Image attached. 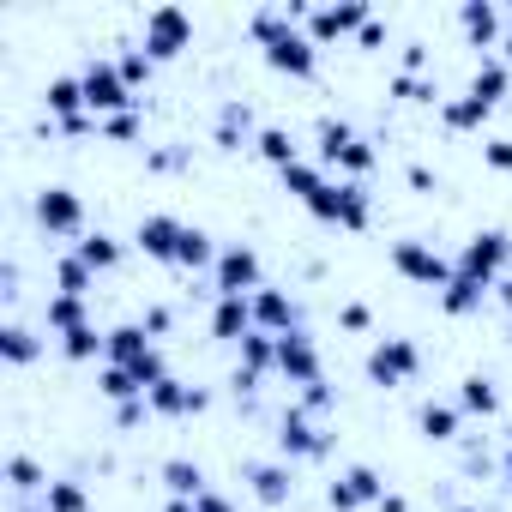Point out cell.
Wrapping results in <instances>:
<instances>
[{"label": "cell", "instance_id": "obj_1", "mask_svg": "<svg viewBox=\"0 0 512 512\" xmlns=\"http://www.w3.org/2000/svg\"><path fill=\"white\" fill-rule=\"evenodd\" d=\"M314 145H320V163H326V169H338V181H362V175L380 163V157H374V145H368L350 121H338V115H320Z\"/></svg>", "mask_w": 512, "mask_h": 512}, {"label": "cell", "instance_id": "obj_2", "mask_svg": "<svg viewBox=\"0 0 512 512\" xmlns=\"http://www.w3.org/2000/svg\"><path fill=\"white\" fill-rule=\"evenodd\" d=\"M458 278H470V284H482V290H494L506 272H512V235L506 229H476L464 247H458Z\"/></svg>", "mask_w": 512, "mask_h": 512}, {"label": "cell", "instance_id": "obj_3", "mask_svg": "<svg viewBox=\"0 0 512 512\" xmlns=\"http://www.w3.org/2000/svg\"><path fill=\"white\" fill-rule=\"evenodd\" d=\"M79 85H85V109L97 115V121H109V115H127V109H139V91L121 79V67L115 61H91L85 73H79Z\"/></svg>", "mask_w": 512, "mask_h": 512}, {"label": "cell", "instance_id": "obj_4", "mask_svg": "<svg viewBox=\"0 0 512 512\" xmlns=\"http://www.w3.org/2000/svg\"><path fill=\"white\" fill-rule=\"evenodd\" d=\"M308 211H314L320 223H332V229H368L374 199H368L362 181H326V187L308 199Z\"/></svg>", "mask_w": 512, "mask_h": 512}, {"label": "cell", "instance_id": "obj_5", "mask_svg": "<svg viewBox=\"0 0 512 512\" xmlns=\"http://www.w3.org/2000/svg\"><path fill=\"white\" fill-rule=\"evenodd\" d=\"M392 272H398V278H410V284H422V290H446V284L458 278V266L446 260V253H440V247H428V241H416V235L392 241Z\"/></svg>", "mask_w": 512, "mask_h": 512}, {"label": "cell", "instance_id": "obj_6", "mask_svg": "<svg viewBox=\"0 0 512 512\" xmlns=\"http://www.w3.org/2000/svg\"><path fill=\"white\" fill-rule=\"evenodd\" d=\"M211 290H217V296H253V290H266L260 253H253L247 241H229V247L217 253V266H211Z\"/></svg>", "mask_w": 512, "mask_h": 512}, {"label": "cell", "instance_id": "obj_7", "mask_svg": "<svg viewBox=\"0 0 512 512\" xmlns=\"http://www.w3.org/2000/svg\"><path fill=\"white\" fill-rule=\"evenodd\" d=\"M362 368H368L374 386H410L422 374V350H416V338H380Z\"/></svg>", "mask_w": 512, "mask_h": 512}, {"label": "cell", "instance_id": "obj_8", "mask_svg": "<svg viewBox=\"0 0 512 512\" xmlns=\"http://www.w3.org/2000/svg\"><path fill=\"white\" fill-rule=\"evenodd\" d=\"M278 452L296 464V458H326L332 452V434H326V422L320 416H308L302 404H290L284 416H278Z\"/></svg>", "mask_w": 512, "mask_h": 512}, {"label": "cell", "instance_id": "obj_9", "mask_svg": "<svg viewBox=\"0 0 512 512\" xmlns=\"http://www.w3.org/2000/svg\"><path fill=\"white\" fill-rule=\"evenodd\" d=\"M386 500V476L374 464H350L326 482V506L332 512H362V506H380Z\"/></svg>", "mask_w": 512, "mask_h": 512}, {"label": "cell", "instance_id": "obj_10", "mask_svg": "<svg viewBox=\"0 0 512 512\" xmlns=\"http://www.w3.org/2000/svg\"><path fill=\"white\" fill-rule=\"evenodd\" d=\"M37 223L49 229V235H73V241H85L91 229H85V199L73 193V187H61V181H49L43 193H37Z\"/></svg>", "mask_w": 512, "mask_h": 512}, {"label": "cell", "instance_id": "obj_11", "mask_svg": "<svg viewBox=\"0 0 512 512\" xmlns=\"http://www.w3.org/2000/svg\"><path fill=\"white\" fill-rule=\"evenodd\" d=\"M181 49H193V19L181 7H151L145 13V55L151 61H175Z\"/></svg>", "mask_w": 512, "mask_h": 512}, {"label": "cell", "instance_id": "obj_12", "mask_svg": "<svg viewBox=\"0 0 512 512\" xmlns=\"http://www.w3.org/2000/svg\"><path fill=\"white\" fill-rule=\"evenodd\" d=\"M368 19H374V13H368V0H338V7H314L302 31H308V43H314V49H326V43L356 37Z\"/></svg>", "mask_w": 512, "mask_h": 512}, {"label": "cell", "instance_id": "obj_13", "mask_svg": "<svg viewBox=\"0 0 512 512\" xmlns=\"http://www.w3.org/2000/svg\"><path fill=\"white\" fill-rule=\"evenodd\" d=\"M266 67H272V73H290V79H314L320 49L308 43V31H302V25H290V31H278V37L266 43Z\"/></svg>", "mask_w": 512, "mask_h": 512}, {"label": "cell", "instance_id": "obj_14", "mask_svg": "<svg viewBox=\"0 0 512 512\" xmlns=\"http://www.w3.org/2000/svg\"><path fill=\"white\" fill-rule=\"evenodd\" d=\"M278 374H284L290 386H320V380H326V374H320V344L308 338V326H296V332L278 338Z\"/></svg>", "mask_w": 512, "mask_h": 512}, {"label": "cell", "instance_id": "obj_15", "mask_svg": "<svg viewBox=\"0 0 512 512\" xmlns=\"http://www.w3.org/2000/svg\"><path fill=\"white\" fill-rule=\"evenodd\" d=\"M181 217H169V211H151V217H139V229H133V241H139V253L145 260H157V266H175V253H181Z\"/></svg>", "mask_w": 512, "mask_h": 512}, {"label": "cell", "instance_id": "obj_16", "mask_svg": "<svg viewBox=\"0 0 512 512\" xmlns=\"http://www.w3.org/2000/svg\"><path fill=\"white\" fill-rule=\"evenodd\" d=\"M247 302H253V332L284 338V332H296V326H302V302H296L290 290H253Z\"/></svg>", "mask_w": 512, "mask_h": 512}, {"label": "cell", "instance_id": "obj_17", "mask_svg": "<svg viewBox=\"0 0 512 512\" xmlns=\"http://www.w3.org/2000/svg\"><path fill=\"white\" fill-rule=\"evenodd\" d=\"M241 482L253 488V500H260V506H290V500H296V470H290V458L247 464V470H241Z\"/></svg>", "mask_w": 512, "mask_h": 512}, {"label": "cell", "instance_id": "obj_18", "mask_svg": "<svg viewBox=\"0 0 512 512\" xmlns=\"http://www.w3.org/2000/svg\"><path fill=\"white\" fill-rule=\"evenodd\" d=\"M157 350V338L139 326V320H127V326H109V344H103V362H115V368H139L145 356Z\"/></svg>", "mask_w": 512, "mask_h": 512}, {"label": "cell", "instance_id": "obj_19", "mask_svg": "<svg viewBox=\"0 0 512 512\" xmlns=\"http://www.w3.org/2000/svg\"><path fill=\"white\" fill-rule=\"evenodd\" d=\"M145 404H151V416H199V410H205V392L169 374V380H157V386L145 392Z\"/></svg>", "mask_w": 512, "mask_h": 512}, {"label": "cell", "instance_id": "obj_20", "mask_svg": "<svg viewBox=\"0 0 512 512\" xmlns=\"http://www.w3.org/2000/svg\"><path fill=\"white\" fill-rule=\"evenodd\" d=\"M458 31L470 37V49H500L506 37H500V7H488V0H464L458 7Z\"/></svg>", "mask_w": 512, "mask_h": 512}, {"label": "cell", "instance_id": "obj_21", "mask_svg": "<svg viewBox=\"0 0 512 512\" xmlns=\"http://www.w3.org/2000/svg\"><path fill=\"white\" fill-rule=\"evenodd\" d=\"M253 332V302L247 296H217L211 302V338L217 344H241Z\"/></svg>", "mask_w": 512, "mask_h": 512}, {"label": "cell", "instance_id": "obj_22", "mask_svg": "<svg viewBox=\"0 0 512 512\" xmlns=\"http://www.w3.org/2000/svg\"><path fill=\"white\" fill-rule=\"evenodd\" d=\"M506 91H512V67H506L500 55H482V61H476V73H470V97L494 109Z\"/></svg>", "mask_w": 512, "mask_h": 512}, {"label": "cell", "instance_id": "obj_23", "mask_svg": "<svg viewBox=\"0 0 512 512\" xmlns=\"http://www.w3.org/2000/svg\"><path fill=\"white\" fill-rule=\"evenodd\" d=\"M416 428H422V440H458V428H464V410L458 404H440V398H428L422 410H416Z\"/></svg>", "mask_w": 512, "mask_h": 512}, {"label": "cell", "instance_id": "obj_24", "mask_svg": "<svg viewBox=\"0 0 512 512\" xmlns=\"http://www.w3.org/2000/svg\"><path fill=\"white\" fill-rule=\"evenodd\" d=\"M7 482H13V494H19V500H43L55 476H49L31 452H13V458H7Z\"/></svg>", "mask_w": 512, "mask_h": 512}, {"label": "cell", "instance_id": "obj_25", "mask_svg": "<svg viewBox=\"0 0 512 512\" xmlns=\"http://www.w3.org/2000/svg\"><path fill=\"white\" fill-rule=\"evenodd\" d=\"M73 253H79V260H85V266L103 278V272H115V266H121V253H127V247H121L109 229H91L85 241H73Z\"/></svg>", "mask_w": 512, "mask_h": 512}, {"label": "cell", "instance_id": "obj_26", "mask_svg": "<svg viewBox=\"0 0 512 512\" xmlns=\"http://www.w3.org/2000/svg\"><path fill=\"white\" fill-rule=\"evenodd\" d=\"M43 320H49V332L55 338H67V332H79V326H91V302L85 296H49V308H43Z\"/></svg>", "mask_w": 512, "mask_h": 512}, {"label": "cell", "instance_id": "obj_27", "mask_svg": "<svg viewBox=\"0 0 512 512\" xmlns=\"http://www.w3.org/2000/svg\"><path fill=\"white\" fill-rule=\"evenodd\" d=\"M458 410L464 416H500V386L488 374H464L458 380Z\"/></svg>", "mask_w": 512, "mask_h": 512}, {"label": "cell", "instance_id": "obj_28", "mask_svg": "<svg viewBox=\"0 0 512 512\" xmlns=\"http://www.w3.org/2000/svg\"><path fill=\"white\" fill-rule=\"evenodd\" d=\"M43 356V338L31 326H0V362L7 368H31Z\"/></svg>", "mask_w": 512, "mask_h": 512}, {"label": "cell", "instance_id": "obj_29", "mask_svg": "<svg viewBox=\"0 0 512 512\" xmlns=\"http://www.w3.org/2000/svg\"><path fill=\"white\" fill-rule=\"evenodd\" d=\"M43 103H49V115H55V121H79V115H91V109H85V85H79V79H67V73H61V79H49Z\"/></svg>", "mask_w": 512, "mask_h": 512}, {"label": "cell", "instance_id": "obj_30", "mask_svg": "<svg viewBox=\"0 0 512 512\" xmlns=\"http://www.w3.org/2000/svg\"><path fill=\"white\" fill-rule=\"evenodd\" d=\"M278 181H284V193H296V199L308 205V199H314V193L332 181V169H326V163H308V157H296L290 169H278Z\"/></svg>", "mask_w": 512, "mask_h": 512}, {"label": "cell", "instance_id": "obj_31", "mask_svg": "<svg viewBox=\"0 0 512 512\" xmlns=\"http://www.w3.org/2000/svg\"><path fill=\"white\" fill-rule=\"evenodd\" d=\"M157 476H163L169 500H199V494H205V470H199L193 458H169V464H163Z\"/></svg>", "mask_w": 512, "mask_h": 512}, {"label": "cell", "instance_id": "obj_32", "mask_svg": "<svg viewBox=\"0 0 512 512\" xmlns=\"http://www.w3.org/2000/svg\"><path fill=\"white\" fill-rule=\"evenodd\" d=\"M253 151H260L272 169H290V163L302 157V145H296V133H290V127H260V133H253Z\"/></svg>", "mask_w": 512, "mask_h": 512}, {"label": "cell", "instance_id": "obj_33", "mask_svg": "<svg viewBox=\"0 0 512 512\" xmlns=\"http://www.w3.org/2000/svg\"><path fill=\"white\" fill-rule=\"evenodd\" d=\"M241 374H278V338L272 332H247L241 338Z\"/></svg>", "mask_w": 512, "mask_h": 512}, {"label": "cell", "instance_id": "obj_34", "mask_svg": "<svg viewBox=\"0 0 512 512\" xmlns=\"http://www.w3.org/2000/svg\"><path fill=\"white\" fill-rule=\"evenodd\" d=\"M217 253H223V247H211V235H205L199 223H187V229H181V253H175V266H187V272H211V266H217Z\"/></svg>", "mask_w": 512, "mask_h": 512}, {"label": "cell", "instance_id": "obj_35", "mask_svg": "<svg viewBox=\"0 0 512 512\" xmlns=\"http://www.w3.org/2000/svg\"><path fill=\"white\" fill-rule=\"evenodd\" d=\"M247 133H253V109H247V103H223V109H217V145H223V151H241Z\"/></svg>", "mask_w": 512, "mask_h": 512}, {"label": "cell", "instance_id": "obj_36", "mask_svg": "<svg viewBox=\"0 0 512 512\" xmlns=\"http://www.w3.org/2000/svg\"><path fill=\"white\" fill-rule=\"evenodd\" d=\"M488 296H494V290H482V284H470V278H452V284L440 290V308H446L452 320H464V314H482Z\"/></svg>", "mask_w": 512, "mask_h": 512}, {"label": "cell", "instance_id": "obj_37", "mask_svg": "<svg viewBox=\"0 0 512 512\" xmlns=\"http://www.w3.org/2000/svg\"><path fill=\"white\" fill-rule=\"evenodd\" d=\"M55 290L61 296H91L97 290V272L79 260V253H61V260H55Z\"/></svg>", "mask_w": 512, "mask_h": 512}, {"label": "cell", "instance_id": "obj_38", "mask_svg": "<svg viewBox=\"0 0 512 512\" xmlns=\"http://www.w3.org/2000/svg\"><path fill=\"white\" fill-rule=\"evenodd\" d=\"M488 115H494V109H488V103H476L470 91H464V97H446V103H440V121H446L452 133H470V127H482Z\"/></svg>", "mask_w": 512, "mask_h": 512}, {"label": "cell", "instance_id": "obj_39", "mask_svg": "<svg viewBox=\"0 0 512 512\" xmlns=\"http://www.w3.org/2000/svg\"><path fill=\"white\" fill-rule=\"evenodd\" d=\"M97 392H103L115 410H121V404H133V398H145V386H139L127 368H115V362H103V368H97Z\"/></svg>", "mask_w": 512, "mask_h": 512}, {"label": "cell", "instance_id": "obj_40", "mask_svg": "<svg viewBox=\"0 0 512 512\" xmlns=\"http://www.w3.org/2000/svg\"><path fill=\"white\" fill-rule=\"evenodd\" d=\"M103 344H109V332H97V320H91V326H79V332L61 338V356H67V362H97Z\"/></svg>", "mask_w": 512, "mask_h": 512}, {"label": "cell", "instance_id": "obj_41", "mask_svg": "<svg viewBox=\"0 0 512 512\" xmlns=\"http://www.w3.org/2000/svg\"><path fill=\"white\" fill-rule=\"evenodd\" d=\"M43 506H49V512H91V494H85L79 482H61V476H55L49 494H43Z\"/></svg>", "mask_w": 512, "mask_h": 512}, {"label": "cell", "instance_id": "obj_42", "mask_svg": "<svg viewBox=\"0 0 512 512\" xmlns=\"http://www.w3.org/2000/svg\"><path fill=\"white\" fill-rule=\"evenodd\" d=\"M392 97H404V103H440V85L422 79V73H398L392 79Z\"/></svg>", "mask_w": 512, "mask_h": 512}, {"label": "cell", "instance_id": "obj_43", "mask_svg": "<svg viewBox=\"0 0 512 512\" xmlns=\"http://www.w3.org/2000/svg\"><path fill=\"white\" fill-rule=\"evenodd\" d=\"M115 67H121V79H127V85L139 91V85H151V67H157V61H151L145 49H127V55H121Z\"/></svg>", "mask_w": 512, "mask_h": 512}, {"label": "cell", "instance_id": "obj_44", "mask_svg": "<svg viewBox=\"0 0 512 512\" xmlns=\"http://www.w3.org/2000/svg\"><path fill=\"white\" fill-rule=\"evenodd\" d=\"M482 163H488V169H500V175H512V139H506V133L482 139Z\"/></svg>", "mask_w": 512, "mask_h": 512}, {"label": "cell", "instance_id": "obj_45", "mask_svg": "<svg viewBox=\"0 0 512 512\" xmlns=\"http://www.w3.org/2000/svg\"><path fill=\"white\" fill-rule=\"evenodd\" d=\"M103 139H139V109H127V115H109V121H103Z\"/></svg>", "mask_w": 512, "mask_h": 512}, {"label": "cell", "instance_id": "obj_46", "mask_svg": "<svg viewBox=\"0 0 512 512\" xmlns=\"http://www.w3.org/2000/svg\"><path fill=\"white\" fill-rule=\"evenodd\" d=\"M338 320H344L350 332H368V326H374V314H368L362 302H344V308H338Z\"/></svg>", "mask_w": 512, "mask_h": 512}, {"label": "cell", "instance_id": "obj_47", "mask_svg": "<svg viewBox=\"0 0 512 512\" xmlns=\"http://www.w3.org/2000/svg\"><path fill=\"white\" fill-rule=\"evenodd\" d=\"M193 512H241V506H235V500H223L217 488H205V494L193 500Z\"/></svg>", "mask_w": 512, "mask_h": 512}, {"label": "cell", "instance_id": "obj_48", "mask_svg": "<svg viewBox=\"0 0 512 512\" xmlns=\"http://www.w3.org/2000/svg\"><path fill=\"white\" fill-rule=\"evenodd\" d=\"M356 43H362V49H380V43H386V25H380V19H368V25L356 31Z\"/></svg>", "mask_w": 512, "mask_h": 512}, {"label": "cell", "instance_id": "obj_49", "mask_svg": "<svg viewBox=\"0 0 512 512\" xmlns=\"http://www.w3.org/2000/svg\"><path fill=\"white\" fill-rule=\"evenodd\" d=\"M139 326H145L151 338H163V332H169V308H145V320H139Z\"/></svg>", "mask_w": 512, "mask_h": 512}, {"label": "cell", "instance_id": "obj_50", "mask_svg": "<svg viewBox=\"0 0 512 512\" xmlns=\"http://www.w3.org/2000/svg\"><path fill=\"white\" fill-rule=\"evenodd\" d=\"M145 410H151V404H145V398H133V404H121V410H115V422H121V428H133Z\"/></svg>", "mask_w": 512, "mask_h": 512}, {"label": "cell", "instance_id": "obj_51", "mask_svg": "<svg viewBox=\"0 0 512 512\" xmlns=\"http://www.w3.org/2000/svg\"><path fill=\"white\" fill-rule=\"evenodd\" d=\"M422 67H428V49H422V43H410V49H404V73H422Z\"/></svg>", "mask_w": 512, "mask_h": 512}, {"label": "cell", "instance_id": "obj_52", "mask_svg": "<svg viewBox=\"0 0 512 512\" xmlns=\"http://www.w3.org/2000/svg\"><path fill=\"white\" fill-rule=\"evenodd\" d=\"M410 187H422V193H428V187H434V169H428V163H410Z\"/></svg>", "mask_w": 512, "mask_h": 512}, {"label": "cell", "instance_id": "obj_53", "mask_svg": "<svg viewBox=\"0 0 512 512\" xmlns=\"http://www.w3.org/2000/svg\"><path fill=\"white\" fill-rule=\"evenodd\" d=\"M380 512H410V500H404V494H386V500H380Z\"/></svg>", "mask_w": 512, "mask_h": 512}, {"label": "cell", "instance_id": "obj_54", "mask_svg": "<svg viewBox=\"0 0 512 512\" xmlns=\"http://www.w3.org/2000/svg\"><path fill=\"white\" fill-rule=\"evenodd\" d=\"M494 296H500V308H512V272H506V278L494 284Z\"/></svg>", "mask_w": 512, "mask_h": 512}, {"label": "cell", "instance_id": "obj_55", "mask_svg": "<svg viewBox=\"0 0 512 512\" xmlns=\"http://www.w3.org/2000/svg\"><path fill=\"white\" fill-rule=\"evenodd\" d=\"M13 512H49V506H43V500H19Z\"/></svg>", "mask_w": 512, "mask_h": 512}, {"label": "cell", "instance_id": "obj_56", "mask_svg": "<svg viewBox=\"0 0 512 512\" xmlns=\"http://www.w3.org/2000/svg\"><path fill=\"white\" fill-rule=\"evenodd\" d=\"M163 512H193V500H169V506H163Z\"/></svg>", "mask_w": 512, "mask_h": 512}, {"label": "cell", "instance_id": "obj_57", "mask_svg": "<svg viewBox=\"0 0 512 512\" xmlns=\"http://www.w3.org/2000/svg\"><path fill=\"white\" fill-rule=\"evenodd\" d=\"M506 488H512V452H506Z\"/></svg>", "mask_w": 512, "mask_h": 512}, {"label": "cell", "instance_id": "obj_58", "mask_svg": "<svg viewBox=\"0 0 512 512\" xmlns=\"http://www.w3.org/2000/svg\"><path fill=\"white\" fill-rule=\"evenodd\" d=\"M458 512H482V506H458Z\"/></svg>", "mask_w": 512, "mask_h": 512}, {"label": "cell", "instance_id": "obj_59", "mask_svg": "<svg viewBox=\"0 0 512 512\" xmlns=\"http://www.w3.org/2000/svg\"><path fill=\"white\" fill-rule=\"evenodd\" d=\"M506 440H512V422H506Z\"/></svg>", "mask_w": 512, "mask_h": 512}, {"label": "cell", "instance_id": "obj_60", "mask_svg": "<svg viewBox=\"0 0 512 512\" xmlns=\"http://www.w3.org/2000/svg\"><path fill=\"white\" fill-rule=\"evenodd\" d=\"M506 344H512V326H506Z\"/></svg>", "mask_w": 512, "mask_h": 512}]
</instances>
